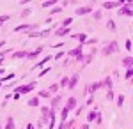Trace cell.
<instances>
[{"label":"cell","instance_id":"6da1fadb","mask_svg":"<svg viewBox=\"0 0 133 129\" xmlns=\"http://www.w3.org/2000/svg\"><path fill=\"white\" fill-rule=\"evenodd\" d=\"M37 87V81L34 80V81H30V83H25V85H18L16 89H12V94H20V96H23V94H30L32 90Z\"/></svg>","mask_w":133,"mask_h":129},{"label":"cell","instance_id":"7a4b0ae2","mask_svg":"<svg viewBox=\"0 0 133 129\" xmlns=\"http://www.w3.org/2000/svg\"><path fill=\"white\" fill-rule=\"evenodd\" d=\"M83 51V44H80V46H76V48H73L71 51H68V57L69 59H75V62H85V55L82 53Z\"/></svg>","mask_w":133,"mask_h":129},{"label":"cell","instance_id":"3957f363","mask_svg":"<svg viewBox=\"0 0 133 129\" xmlns=\"http://www.w3.org/2000/svg\"><path fill=\"white\" fill-rule=\"evenodd\" d=\"M124 4V0H107L101 4V9L103 11H110V9H121Z\"/></svg>","mask_w":133,"mask_h":129},{"label":"cell","instance_id":"277c9868","mask_svg":"<svg viewBox=\"0 0 133 129\" xmlns=\"http://www.w3.org/2000/svg\"><path fill=\"white\" fill-rule=\"evenodd\" d=\"M115 51H119V42L117 41H110L107 46H103L101 48V55H112V53H115Z\"/></svg>","mask_w":133,"mask_h":129},{"label":"cell","instance_id":"5b68a950","mask_svg":"<svg viewBox=\"0 0 133 129\" xmlns=\"http://www.w3.org/2000/svg\"><path fill=\"white\" fill-rule=\"evenodd\" d=\"M94 12V5L92 4H87V5H82V7H76L75 14L76 16H87V14H92Z\"/></svg>","mask_w":133,"mask_h":129},{"label":"cell","instance_id":"8992f818","mask_svg":"<svg viewBox=\"0 0 133 129\" xmlns=\"http://www.w3.org/2000/svg\"><path fill=\"white\" fill-rule=\"evenodd\" d=\"M51 113H53V110L50 106H41V122L43 124H50Z\"/></svg>","mask_w":133,"mask_h":129},{"label":"cell","instance_id":"52a82bcc","mask_svg":"<svg viewBox=\"0 0 133 129\" xmlns=\"http://www.w3.org/2000/svg\"><path fill=\"white\" fill-rule=\"evenodd\" d=\"M103 87V81H94V83H89L87 85V89H85V94L87 96H94L98 90Z\"/></svg>","mask_w":133,"mask_h":129},{"label":"cell","instance_id":"ba28073f","mask_svg":"<svg viewBox=\"0 0 133 129\" xmlns=\"http://www.w3.org/2000/svg\"><path fill=\"white\" fill-rule=\"evenodd\" d=\"M50 108L55 111L57 108H62V96L61 94H57V96H53L50 99Z\"/></svg>","mask_w":133,"mask_h":129},{"label":"cell","instance_id":"9c48e42d","mask_svg":"<svg viewBox=\"0 0 133 129\" xmlns=\"http://www.w3.org/2000/svg\"><path fill=\"white\" fill-rule=\"evenodd\" d=\"M43 51H44V46H37L36 50H32V51H29V55H27V59L29 60H36L39 55H41Z\"/></svg>","mask_w":133,"mask_h":129},{"label":"cell","instance_id":"30bf717a","mask_svg":"<svg viewBox=\"0 0 133 129\" xmlns=\"http://www.w3.org/2000/svg\"><path fill=\"white\" fill-rule=\"evenodd\" d=\"M64 106L69 110V111H73V110L78 108V101H76V97H73V96H71V97L66 99V104H64Z\"/></svg>","mask_w":133,"mask_h":129},{"label":"cell","instance_id":"8fae6325","mask_svg":"<svg viewBox=\"0 0 133 129\" xmlns=\"http://www.w3.org/2000/svg\"><path fill=\"white\" fill-rule=\"evenodd\" d=\"M78 80H80V74H78V73L71 74V76H69V85H68V90H73V89H75V87H76V83H78Z\"/></svg>","mask_w":133,"mask_h":129},{"label":"cell","instance_id":"7c38bea8","mask_svg":"<svg viewBox=\"0 0 133 129\" xmlns=\"http://www.w3.org/2000/svg\"><path fill=\"white\" fill-rule=\"evenodd\" d=\"M25 30H36V25L21 23V25H18V27H14V32H25Z\"/></svg>","mask_w":133,"mask_h":129},{"label":"cell","instance_id":"4fadbf2b","mask_svg":"<svg viewBox=\"0 0 133 129\" xmlns=\"http://www.w3.org/2000/svg\"><path fill=\"white\" fill-rule=\"evenodd\" d=\"M71 37L73 39H76V41H80V44H85L87 42V34H83V32H76V34H71Z\"/></svg>","mask_w":133,"mask_h":129},{"label":"cell","instance_id":"5bb4252c","mask_svg":"<svg viewBox=\"0 0 133 129\" xmlns=\"http://www.w3.org/2000/svg\"><path fill=\"white\" fill-rule=\"evenodd\" d=\"M50 60H53V57H50V55H46V57H43V59L39 60L37 64H34V67H32V69H39V67H43V66H46V64H48Z\"/></svg>","mask_w":133,"mask_h":129},{"label":"cell","instance_id":"9a60e30c","mask_svg":"<svg viewBox=\"0 0 133 129\" xmlns=\"http://www.w3.org/2000/svg\"><path fill=\"white\" fill-rule=\"evenodd\" d=\"M103 87L107 89V92H108V90H114V78L112 76H105V80H103Z\"/></svg>","mask_w":133,"mask_h":129},{"label":"cell","instance_id":"2e32d148","mask_svg":"<svg viewBox=\"0 0 133 129\" xmlns=\"http://www.w3.org/2000/svg\"><path fill=\"white\" fill-rule=\"evenodd\" d=\"M69 32H71V28H62V27H59L53 34H55L57 37H66V35H69Z\"/></svg>","mask_w":133,"mask_h":129},{"label":"cell","instance_id":"e0dca14e","mask_svg":"<svg viewBox=\"0 0 133 129\" xmlns=\"http://www.w3.org/2000/svg\"><path fill=\"white\" fill-rule=\"evenodd\" d=\"M68 115H69V110L66 108V106H62V108H61V117H59V122L66 124V120H68Z\"/></svg>","mask_w":133,"mask_h":129},{"label":"cell","instance_id":"ac0fdd59","mask_svg":"<svg viewBox=\"0 0 133 129\" xmlns=\"http://www.w3.org/2000/svg\"><path fill=\"white\" fill-rule=\"evenodd\" d=\"M27 55H29V51H25V50L12 51V53H11V57H12V59H27Z\"/></svg>","mask_w":133,"mask_h":129},{"label":"cell","instance_id":"d6986e66","mask_svg":"<svg viewBox=\"0 0 133 129\" xmlns=\"http://www.w3.org/2000/svg\"><path fill=\"white\" fill-rule=\"evenodd\" d=\"M119 11V16H133V9H130V7H121V9H117Z\"/></svg>","mask_w":133,"mask_h":129},{"label":"cell","instance_id":"ffe728a7","mask_svg":"<svg viewBox=\"0 0 133 129\" xmlns=\"http://www.w3.org/2000/svg\"><path fill=\"white\" fill-rule=\"evenodd\" d=\"M12 80H16V74H14V73H11V74H5V76H2V78H0V83H2V85H5L7 81H12Z\"/></svg>","mask_w":133,"mask_h":129},{"label":"cell","instance_id":"44dd1931","mask_svg":"<svg viewBox=\"0 0 133 129\" xmlns=\"http://www.w3.org/2000/svg\"><path fill=\"white\" fill-rule=\"evenodd\" d=\"M55 4H59V2H57V0H44L41 4V7H44V9H53Z\"/></svg>","mask_w":133,"mask_h":129},{"label":"cell","instance_id":"7402d4cb","mask_svg":"<svg viewBox=\"0 0 133 129\" xmlns=\"http://www.w3.org/2000/svg\"><path fill=\"white\" fill-rule=\"evenodd\" d=\"M123 66L126 67V69L133 67V57H131V55H128V57H124V59H123Z\"/></svg>","mask_w":133,"mask_h":129},{"label":"cell","instance_id":"603a6c76","mask_svg":"<svg viewBox=\"0 0 133 129\" xmlns=\"http://www.w3.org/2000/svg\"><path fill=\"white\" fill-rule=\"evenodd\" d=\"M37 97L39 99H51V92L50 90H39L37 92Z\"/></svg>","mask_w":133,"mask_h":129},{"label":"cell","instance_id":"cb8c5ba5","mask_svg":"<svg viewBox=\"0 0 133 129\" xmlns=\"http://www.w3.org/2000/svg\"><path fill=\"white\" fill-rule=\"evenodd\" d=\"M27 104H29L30 108H37V106H39V97H37V96H34V97H30V99L27 101Z\"/></svg>","mask_w":133,"mask_h":129},{"label":"cell","instance_id":"d4e9b609","mask_svg":"<svg viewBox=\"0 0 133 129\" xmlns=\"http://www.w3.org/2000/svg\"><path fill=\"white\" fill-rule=\"evenodd\" d=\"M4 129H16V124H14V119H12V117H7V120H5V127Z\"/></svg>","mask_w":133,"mask_h":129},{"label":"cell","instance_id":"484cf974","mask_svg":"<svg viewBox=\"0 0 133 129\" xmlns=\"http://www.w3.org/2000/svg\"><path fill=\"white\" fill-rule=\"evenodd\" d=\"M59 85H61V89H66V90H68V85H69V76H62V80L59 81Z\"/></svg>","mask_w":133,"mask_h":129},{"label":"cell","instance_id":"4316f807","mask_svg":"<svg viewBox=\"0 0 133 129\" xmlns=\"http://www.w3.org/2000/svg\"><path fill=\"white\" fill-rule=\"evenodd\" d=\"M48 90H50V92H51V96H53V94L57 96V92L61 90V85H59V83H51L50 87H48Z\"/></svg>","mask_w":133,"mask_h":129},{"label":"cell","instance_id":"83f0119b","mask_svg":"<svg viewBox=\"0 0 133 129\" xmlns=\"http://www.w3.org/2000/svg\"><path fill=\"white\" fill-rule=\"evenodd\" d=\"M96 117H98V111H89V113H87V124L96 122Z\"/></svg>","mask_w":133,"mask_h":129},{"label":"cell","instance_id":"f1b7e54d","mask_svg":"<svg viewBox=\"0 0 133 129\" xmlns=\"http://www.w3.org/2000/svg\"><path fill=\"white\" fill-rule=\"evenodd\" d=\"M57 119H59V117H57V115H55V111H53V113H51V119H50V124H48V129H53V127H55Z\"/></svg>","mask_w":133,"mask_h":129},{"label":"cell","instance_id":"f546056e","mask_svg":"<svg viewBox=\"0 0 133 129\" xmlns=\"http://www.w3.org/2000/svg\"><path fill=\"white\" fill-rule=\"evenodd\" d=\"M92 18H94L96 21H99V20L103 18V9H98V11H94V12H92Z\"/></svg>","mask_w":133,"mask_h":129},{"label":"cell","instance_id":"4dcf8cb0","mask_svg":"<svg viewBox=\"0 0 133 129\" xmlns=\"http://www.w3.org/2000/svg\"><path fill=\"white\" fill-rule=\"evenodd\" d=\"M71 21H73V18H64V20H62V23H61V27H62V28H69Z\"/></svg>","mask_w":133,"mask_h":129},{"label":"cell","instance_id":"1f68e13d","mask_svg":"<svg viewBox=\"0 0 133 129\" xmlns=\"http://www.w3.org/2000/svg\"><path fill=\"white\" fill-rule=\"evenodd\" d=\"M51 32H53V28H44V30H41V32H39V37H43V39H44V37H48V35H50Z\"/></svg>","mask_w":133,"mask_h":129},{"label":"cell","instance_id":"d6a6232c","mask_svg":"<svg viewBox=\"0 0 133 129\" xmlns=\"http://www.w3.org/2000/svg\"><path fill=\"white\" fill-rule=\"evenodd\" d=\"M115 104H117L119 108H121V106L124 104V96H123V94H119V96L115 97Z\"/></svg>","mask_w":133,"mask_h":129},{"label":"cell","instance_id":"836d02e7","mask_svg":"<svg viewBox=\"0 0 133 129\" xmlns=\"http://www.w3.org/2000/svg\"><path fill=\"white\" fill-rule=\"evenodd\" d=\"M62 9H64L62 5H55V7H53V9L50 11V14H51V16H55V14H59V12H62Z\"/></svg>","mask_w":133,"mask_h":129},{"label":"cell","instance_id":"e575fe53","mask_svg":"<svg viewBox=\"0 0 133 129\" xmlns=\"http://www.w3.org/2000/svg\"><path fill=\"white\" fill-rule=\"evenodd\" d=\"M98 42H99V41L96 39V37H89V39H87V42H85L83 46H91V44H98Z\"/></svg>","mask_w":133,"mask_h":129},{"label":"cell","instance_id":"d590c367","mask_svg":"<svg viewBox=\"0 0 133 129\" xmlns=\"http://www.w3.org/2000/svg\"><path fill=\"white\" fill-rule=\"evenodd\" d=\"M124 78H126V80H131V78H133V67L126 69V74H124Z\"/></svg>","mask_w":133,"mask_h":129},{"label":"cell","instance_id":"8d00e7d4","mask_svg":"<svg viewBox=\"0 0 133 129\" xmlns=\"http://www.w3.org/2000/svg\"><path fill=\"white\" fill-rule=\"evenodd\" d=\"M30 12H32L30 7H25V9H23V12H21V18H27V16H30Z\"/></svg>","mask_w":133,"mask_h":129},{"label":"cell","instance_id":"74e56055","mask_svg":"<svg viewBox=\"0 0 133 129\" xmlns=\"http://www.w3.org/2000/svg\"><path fill=\"white\" fill-rule=\"evenodd\" d=\"M124 48L128 51H131L133 50V44H131V39H126V42H124Z\"/></svg>","mask_w":133,"mask_h":129},{"label":"cell","instance_id":"f35d334b","mask_svg":"<svg viewBox=\"0 0 133 129\" xmlns=\"http://www.w3.org/2000/svg\"><path fill=\"white\" fill-rule=\"evenodd\" d=\"M48 73H50V66H48V67H44V69H41V73H39L37 76H39V78H43V76H46Z\"/></svg>","mask_w":133,"mask_h":129},{"label":"cell","instance_id":"ab89813d","mask_svg":"<svg viewBox=\"0 0 133 129\" xmlns=\"http://www.w3.org/2000/svg\"><path fill=\"white\" fill-rule=\"evenodd\" d=\"M115 99V94H114V90H108L107 92V101H114Z\"/></svg>","mask_w":133,"mask_h":129},{"label":"cell","instance_id":"60d3db41","mask_svg":"<svg viewBox=\"0 0 133 129\" xmlns=\"http://www.w3.org/2000/svg\"><path fill=\"white\" fill-rule=\"evenodd\" d=\"M64 55H66V53H64V50H61V51H57V53L53 55V59H55V60H59V59H62Z\"/></svg>","mask_w":133,"mask_h":129},{"label":"cell","instance_id":"b9f144b4","mask_svg":"<svg viewBox=\"0 0 133 129\" xmlns=\"http://www.w3.org/2000/svg\"><path fill=\"white\" fill-rule=\"evenodd\" d=\"M107 27H108L110 30H115V21H114V20H108V21H107Z\"/></svg>","mask_w":133,"mask_h":129},{"label":"cell","instance_id":"7bdbcfd3","mask_svg":"<svg viewBox=\"0 0 133 129\" xmlns=\"http://www.w3.org/2000/svg\"><path fill=\"white\" fill-rule=\"evenodd\" d=\"M9 18H11L9 14H0V25H2V23H5V21L9 20Z\"/></svg>","mask_w":133,"mask_h":129},{"label":"cell","instance_id":"ee69618b","mask_svg":"<svg viewBox=\"0 0 133 129\" xmlns=\"http://www.w3.org/2000/svg\"><path fill=\"white\" fill-rule=\"evenodd\" d=\"M62 46H64V41H62V42H57V44H53L51 48H55V50H62Z\"/></svg>","mask_w":133,"mask_h":129},{"label":"cell","instance_id":"f6af8a7d","mask_svg":"<svg viewBox=\"0 0 133 129\" xmlns=\"http://www.w3.org/2000/svg\"><path fill=\"white\" fill-rule=\"evenodd\" d=\"M7 53H12V51H11V50H2V51H0V59H4Z\"/></svg>","mask_w":133,"mask_h":129},{"label":"cell","instance_id":"bcb514c9","mask_svg":"<svg viewBox=\"0 0 133 129\" xmlns=\"http://www.w3.org/2000/svg\"><path fill=\"white\" fill-rule=\"evenodd\" d=\"M92 103H94V96H89V97H87V103H85V104H87V106H91Z\"/></svg>","mask_w":133,"mask_h":129},{"label":"cell","instance_id":"7dc6e473","mask_svg":"<svg viewBox=\"0 0 133 129\" xmlns=\"http://www.w3.org/2000/svg\"><path fill=\"white\" fill-rule=\"evenodd\" d=\"M29 37H39V32H34V30H32V32H29Z\"/></svg>","mask_w":133,"mask_h":129},{"label":"cell","instance_id":"c3c4849f","mask_svg":"<svg viewBox=\"0 0 133 129\" xmlns=\"http://www.w3.org/2000/svg\"><path fill=\"white\" fill-rule=\"evenodd\" d=\"M96 124H101V113L98 111V117H96Z\"/></svg>","mask_w":133,"mask_h":129},{"label":"cell","instance_id":"681fc988","mask_svg":"<svg viewBox=\"0 0 133 129\" xmlns=\"http://www.w3.org/2000/svg\"><path fill=\"white\" fill-rule=\"evenodd\" d=\"M75 111H76V115H80V113H82V111H83V106H78V108L75 110Z\"/></svg>","mask_w":133,"mask_h":129},{"label":"cell","instance_id":"f907efd6","mask_svg":"<svg viewBox=\"0 0 133 129\" xmlns=\"http://www.w3.org/2000/svg\"><path fill=\"white\" fill-rule=\"evenodd\" d=\"M27 129H34V124H32V122H29V124H27Z\"/></svg>","mask_w":133,"mask_h":129},{"label":"cell","instance_id":"816d5d0a","mask_svg":"<svg viewBox=\"0 0 133 129\" xmlns=\"http://www.w3.org/2000/svg\"><path fill=\"white\" fill-rule=\"evenodd\" d=\"M4 46H5V41H0V50H2Z\"/></svg>","mask_w":133,"mask_h":129},{"label":"cell","instance_id":"f5cc1de1","mask_svg":"<svg viewBox=\"0 0 133 129\" xmlns=\"http://www.w3.org/2000/svg\"><path fill=\"white\" fill-rule=\"evenodd\" d=\"M80 129H89V124H83V126H82Z\"/></svg>","mask_w":133,"mask_h":129},{"label":"cell","instance_id":"db71d44e","mask_svg":"<svg viewBox=\"0 0 133 129\" xmlns=\"http://www.w3.org/2000/svg\"><path fill=\"white\" fill-rule=\"evenodd\" d=\"M5 73V67H0V74H4Z\"/></svg>","mask_w":133,"mask_h":129},{"label":"cell","instance_id":"11a10c76","mask_svg":"<svg viewBox=\"0 0 133 129\" xmlns=\"http://www.w3.org/2000/svg\"><path fill=\"white\" fill-rule=\"evenodd\" d=\"M0 67H4V59H0Z\"/></svg>","mask_w":133,"mask_h":129},{"label":"cell","instance_id":"9f6ffc18","mask_svg":"<svg viewBox=\"0 0 133 129\" xmlns=\"http://www.w3.org/2000/svg\"><path fill=\"white\" fill-rule=\"evenodd\" d=\"M130 81H131V83H133V78H131V80H130Z\"/></svg>","mask_w":133,"mask_h":129},{"label":"cell","instance_id":"6f0895ef","mask_svg":"<svg viewBox=\"0 0 133 129\" xmlns=\"http://www.w3.org/2000/svg\"><path fill=\"white\" fill-rule=\"evenodd\" d=\"M0 129H4V127H2V126H0Z\"/></svg>","mask_w":133,"mask_h":129},{"label":"cell","instance_id":"680465c9","mask_svg":"<svg viewBox=\"0 0 133 129\" xmlns=\"http://www.w3.org/2000/svg\"><path fill=\"white\" fill-rule=\"evenodd\" d=\"M131 44H133V41H131Z\"/></svg>","mask_w":133,"mask_h":129},{"label":"cell","instance_id":"91938a15","mask_svg":"<svg viewBox=\"0 0 133 129\" xmlns=\"http://www.w3.org/2000/svg\"><path fill=\"white\" fill-rule=\"evenodd\" d=\"M0 27H2V25H0Z\"/></svg>","mask_w":133,"mask_h":129}]
</instances>
